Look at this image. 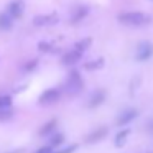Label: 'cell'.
<instances>
[{
	"instance_id": "6da1fadb",
	"label": "cell",
	"mask_w": 153,
	"mask_h": 153,
	"mask_svg": "<svg viewBox=\"0 0 153 153\" xmlns=\"http://www.w3.org/2000/svg\"><path fill=\"white\" fill-rule=\"evenodd\" d=\"M152 17L143 12H123L119 15V22L128 27H143V25L150 23Z\"/></svg>"
},
{
	"instance_id": "7a4b0ae2",
	"label": "cell",
	"mask_w": 153,
	"mask_h": 153,
	"mask_svg": "<svg viewBox=\"0 0 153 153\" xmlns=\"http://www.w3.org/2000/svg\"><path fill=\"white\" fill-rule=\"evenodd\" d=\"M64 87H66V91L69 94H73V96L74 94H79L84 87V81H82V77H81V74L77 73V71H71L68 79H66Z\"/></svg>"
},
{
	"instance_id": "3957f363",
	"label": "cell",
	"mask_w": 153,
	"mask_h": 153,
	"mask_svg": "<svg viewBox=\"0 0 153 153\" xmlns=\"http://www.w3.org/2000/svg\"><path fill=\"white\" fill-rule=\"evenodd\" d=\"M152 56H153V45L150 41H142L137 46V53H135L137 61H146Z\"/></svg>"
},
{
	"instance_id": "277c9868",
	"label": "cell",
	"mask_w": 153,
	"mask_h": 153,
	"mask_svg": "<svg viewBox=\"0 0 153 153\" xmlns=\"http://www.w3.org/2000/svg\"><path fill=\"white\" fill-rule=\"evenodd\" d=\"M23 12H25V4L22 0H13L7 7V15L10 18H20L23 15Z\"/></svg>"
},
{
	"instance_id": "5b68a950",
	"label": "cell",
	"mask_w": 153,
	"mask_h": 153,
	"mask_svg": "<svg viewBox=\"0 0 153 153\" xmlns=\"http://www.w3.org/2000/svg\"><path fill=\"white\" fill-rule=\"evenodd\" d=\"M59 96H61V92H59V89H56V87L46 89L40 96V104H53V102H56V100L59 99Z\"/></svg>"
},
{
	"instance_id": "8992f818",
	"label": "cell",
	"mask_w": 153,
	"mask_h": 153,
	"mask_svg": "<svg viewBox=\"0 0 153 153\" xmlns=\"http://www.w3.org/2000/svg\"><path fill=\"white\" fill-rule=\"evenodd\" d=\"M137 115H138V114H137L135 109H125L123 112L119 114V117H117V125H120V127L128 125V123L132 122Z\"/></svg>"
},
{
	"instance_id": "52a82bcc",
	"label": "cell",
	"mask_w": 153,
	"mask_h": 153,
	"mask_svg": "<svg viewBox=\"0 0 153 153\" xmlns=\"http://www.w3.org/2000/svg\"><path fill=\"white\" fill-rule=\"evenodd\" d=\"M104 100H105V91L97 89V91H94V92L91 94L87 105H89L91 109H94V107H99L100 104H104Z\"/></svg>"
},
{
	"instance_id": "ba28073f",
	"label": "cell",
	"mask_w": 153,
	"mask_h": 153,
	"mask_svg": "<svg viewBox=\"0 0 153 153\" xmlns=\"http://www.w3.org/2000/svg\"><path fill=\"white\" fill-rule=\"evenodd\" d=\"M81 56H82V53H79V51L76 50H71L68 51V53H64L63 56V64H66V66H71V64H76L77 61H81Z\"/></svg>"
},
{
	"instance_id": "9c48e42d",
	"label": "cell",
	"mask_w": 153,
	"mask_h": 153,
	"mask_svg": "<svg viewBox=\"0 0 153 153\" xmlns=\"http://www.w3.org/2000/svg\"><path fill=\"white\" fill-rule=\"evenodd\" d=\"M105 135H107V128H105V127H99V128H96L94 132H91L89 135H87L86 142H87V143H96V142H100V140H102Z\"/></svg>"
},
{
	"instance_id": "30bf717a",
	"label": "cell",
	"mask_w": 153,
	"mask_h": 153,
	"mask_svg": "<svg viewBox=\"0 0 153 153\" xmlns=\"http://www.w3.org/2000/svg\"><path fill=\"white\" fill-rule=\"evenodd\" d=\"M58 22V17L54 13L51 15H38V17H35V25L36 27H43V25H53Z\"/></svg>"
},
{
	"instance_id": "8fae6325",
	"label": "cell",
	"mask_w": 153,
	"mask_h": 153,
	"mask_svg": "<svg viewBox=\"0 0 153 153\" xmlns=\"http://www.w3.org/2000/svg\"><path fill=\"white\" fill-rule=\"evenodd\" d=\"M128 135H130V128L120 130V132L115 135V146H123V145H125V142H127V138H128Z\"/></svg>"
},
{
	"instance_id": "7c38bea8",
	"label": "cell",
	"mask_w": 153,
	"mask_h": 153,
	"mask_svg": "<svg viewBox=\"0 0 153 153\" xmlns=\"http://www.w3.org/2000/svg\"><path fill=\"white\" fill-rule=\"evenodd\" d=\"M87 7H77L76 10H74V13H73V17H71V22L73 23H77V22H81L84 17L87 15Z\"/></svg>"
},
{
	"instance_id": "4fadbf2b",
	"label": "cell",
	"mask_w": 153,
	"mask_h": 153,
	"mask_svg": "<svg viewBox=\"0 0 153 153\" xmlns=\"http://www.w3.org/2000/svg\"><path fill=\"white\" fill-rule=\"evenodd\" d=\"M13 25V18H10L7 13H0V30H10Z\"/></svg>"
},
{
	"instance_id": "5bb4252c",
	"label": "cell",
	"mask_w": 153,
	"mask_h": 153,
	"mask_svg": "<svg viewBox=\"0 0 153 153\" xmlns=\"http://www.w3.org/2000/svg\"><path fill=\"white\" fill-rule=\"evenodd\" d=\"M56 125H58V122H56V120H50V122H46L43 127H41V128H40V132H38V133H40L41 137L50 135V133L54 130V127H56Z\"/></svg>"
},
{
	"instance_id": "9a60e30c",
	"label": "cell",
	"mask_w": 153,
	"mask_h": 153,
	"mask_svg": "<svg viewBox=\"0 0 153 153\" xmlns=\"http://www.w3.org/2000/svg\"><path fill=\"white\" fill-rule=\"evenodd\" d=\"M91 43H92V40H91V38H86V40H81V41H77V43L74 45V50H76V51H79V53H84V51H86L87 48L91 46Z\"/></svg>"
},
{
	"instance_id": "2e32d148",
	"label": "cell",
	"mask_w": 153,
	"mask_h": 153,
	"mask_svg": "<svg viewBox=\"0 0 153 153\" xmlns=\"http://www.w3.org/2000/svg\"><path fill=\"white\" fill-rule=\"evenodd\" d=\"M12 105V97L10 96H0V109H10Z\"/></svg>"
},
{
	"instance_id": "e0dca14e",
	"label": "cell",
	"mask_w": 153,
	"mask_h": 153,
	"mask_svg": "<svg viewBox=\"0 0 153 153\" xmlns=\"http://www.w3.org/2000/svg\"><path fill=\"white\" fill-rule=\"evenodd\" d=\"M104 66V59H97V61H94V63H87L86 66V69H99V68H102Z\"/></svg>"
},
{
	"instance_id": "ac0fdd59",
	"label": "cell",
	"mask_w": 153,
	"mask_h": 153,
	"mask_svg": "<svg viewBox=\"0 0 153 153\" xmlns=\"http://www.w3.org/2000/svg\"><path fill=\"white\" fill-rule=\"evenodd\" d=\"M64 142V135L63 133H58V135H54L53 138H51V145L50 146H56V145H61V143Z\"/></svg>"
},
{
	"instance_id": "d6986e66",
	"label": "cell",
	"mask_w": 153,
	"mask_h": 153,
	"mask_svg": "<svg viewBox=\"0 0 153 153\" xmlns=\"http://www.w3.org/2000/svg\"><path fill=\"white\" fill-rule=\"evenodd\" d=\"M13 115L10 109H0V120H8L10 117Z\"/></svg>"
},
{
	"instance_id": "ffe728a7",
	"label": "cell",
	"mask_w": 153,
	"mask_h": 153,
	"mask_svg": "<svg viewBox=\"0 0 153 153\" xmlns=\"http://www.w3.org/2000/svg\"><path fill=\"white\" fill-rule=\"evenodd\" d=\"M76 150H77V145H69V146H66V148L59 150V152H54V153H74Z\"/></svg>"
},
{
	"instance_id": "44dd1931",
	"label": "cell",
	"mask_w": 153,
	"mask_h": 153,
	"mask_svg": "<svg viewBox=\"0 0 153 153\" xmlns=\"http://www.w3.org/2000/svg\"><path fill=\"white\" fill-rule=\"evenodd\" d=\"M36 153H54L53 146H41V148L36 150Z\"/></svg>"
},
{
	"instance_id": "7402d4cb",
	"label": "cell",
	"mask_w": 153,
	"mask_h": 153,
	"mask_svg": "<svg viewBox=\"0 0 153 153\" xmlns=\"http://www.w3.org/2000/svg\"><path fill=\"white\" fill-rule=\"evenodd\" d=\"M38 46H40V50H41V51H50V45H48V43H43V41H41V43L38 45Z\"/></svg>"
},
{
	"instance_id": "603a6c76",
	"label": "cell",
	"mask_w": 153,
	"mask_h": 153,
	"mask_svg": "<svg viewBox=\"0 0 153 153\" xmlns=\"http://www.w3.org/2000/svg\"><path fill=\"white\" fill-rule=\"evenodd\" d=\"M148 132L153 133V120H150V122H148Z\"/></svg>"
}]
</instances>
